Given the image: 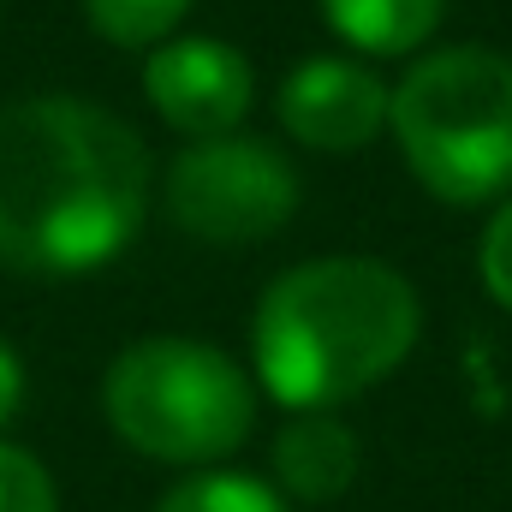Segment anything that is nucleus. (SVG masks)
<instances>
[{
	"mask_svg": "<svg viewBox=\"0 0 512 512\" xmlns=\"http://www.w3.org/2000/svg\"><path fill=\"white\" fill-rule=\"evenodd\" d=\"M441 12H447V0H322L328 30L376 60H399V54L423 48L441 30Z\"/></svg>",
	"mask_w": 512,
	"mask_h": 512,
	"instance_id": "nucleus-9",
	"label": "nucleus"
},
{
	"mask_svg": "<svg viewBox=\"0 0 512 512\" xmlns=\"http://www.w3.org/2000/svg\"><path fill=\"white\" fill-rule=\"evenodd\" d=\"M143 96L179 137L209 143L245 126L256 102V72L221 36H167L143 60Z\"/></svg>",
	"mask_w": 512,
	"mask_h": 512,
	"instance_id": "nucleus-6",
	"label": "nucleus"
},
{
	"mask_svg": "<svg viewBox=\"0 0 512 512\" xmlns=\"http://www.w3.org/2000/svg\"><path fill=\"white\" fill-rule=\"evenodd\" d=\"M155 512H286V501L245 471H203V477H185L179 489L161 495Z\"/></svg>",
	"mask_w": 512,
	"mask_h": 512,
	"instance_id": "nucleus-11",
	"label": "nucleus"
},
{
	"mask_svg": "<svg viewBox=\"0 0 512 512\" xmlns=\"http://www.w3.org/2000/svg\"><path fill=\"white\" fill-rule=\"evenodd\" d=\"M280 131L304 149H328V155H352V149H370L387 126V84L358 66V60H334V54H316L304 66L286 72L280 84Z\"/></svg>",
	"mask_w": 512,
	"mask_h": 512,
	"instance_id": "nucleus-7",
	"label": "nucleus"
},
{
	"mask_svg": "<svg viewBox=\"0 0 512 512\" xmlns=\"http://www.w3.org/2000/svg\"><path fill=\"white\" fill-rule=\"evenodd\" d=\"M102 411L114 435L161 465H215L256 429L251 376L203 340L155 334L108 364Z\"/></svg>",
	"mask_w": 512,
	"mask_h": 512,
	"instance_id": "nucleus-4",
	"label": "nucleus"
},
{
	"mask_svg": "<svg viewBox=\"0 0 512 512\" xmlns=\"http://www.w3.org/2000/svg\"><path fill=\"white\" fill-rule=\"evenodd\" d=\"M143 137L84 96L0 108V268L72 280L108 268L149 215Z\"/></svg>",
	"mask_w": 512,
	"mask_h": 512,
	"instance_id": "nucleus-1",
	"label": "nucleus"
},
{
	"mask_svg": "<svg viewBox=\"0 0 512 512\" xmlns=\"http://www.w3.org/2000/svg\"><path fill=\"white\" fill-rule=\"evenodd\" d=\"M0 512H60L48 465L12 441H0Z\"/></svg>",
	"mask_w": 512,
	"mask_h": 512,
	"instance_id": "nucleus-12",
	"label": "nucleus"
},
{
	"mask_svg": "<svg viewBox=\"0 0 512 512\" xmlns=\"http://www.w3.org/2000/svg\"><path fill=\"white\" fill-rule=\"evenodd\" d=\"M24 411V358L12 352V340H0V429Z\"/></svg>",
	"mask_w": 512,
	"mask_h": 512,
	"instance_id": "nucleus-14",
	"label": "nucleus"
},
{
	"mask_svg": "<svg viewBox=\"0 0 512 512\" xmlns=\"http://www.w3.org/2000/svg\"><path fill=\"white\" fill-rule=\"evenodd\" d=\"M274 477L292 501H340L358 477V435L328 411H298L274 435Z\"/></svg>",
	"mask_w": 512,
	"mask_h": 512,
	"instance_id": "nucleus-8",
	"label": "nucleus"
},
{
	"mask_svg": "<svg viewBox=\"0 0 512 512\" xmlns=\"http://www.w3.org/2000/svg\"><path fill=\"white\" fill-rule=\"evenodd\" d=\"M387 126L411 179L477 209L512 191V60L495 48H435L399 90H387Z\"/></svg>",
	"mask_w": 512,
	"mask_h": 512,
	"instance_id": "nucleus-3",
	"label": "nucleus"
},
{
	"mask_svg": "<svg viewBox=\"0 0 512 512\" xmlns=\"http://www.w3.org/2000/svg\"><path fill=\"white\" fill-rule=\"evenodd\" d=\"M191 0H84V18L114 48H155L185 24Z\"/></svg>",
	"mask_w": 512,
	"mask_h": 512,
	"instance_id": "nucleus-10",
	"label": "nucleus"
},
{
	"mask_svg": "<svg viewBox=\"0 0 512 512\" xmlns=\"http://www.w3.org/2000/svg\"><path fill=\"white\" fill-rule=\"evenodd\" d=\"M167 215L197 245H262L298 215L292 161L245 131L185 143L167 167Z\"/></svg>",
	"mask_w": 512,
	"mask_h": 512,
	"instance_id": "nucleus-5",
	"label": "nucleus"
},
{
	"mask_svg": "<svg viewBox=\"0 0 512 512\" xmlns=\"http://www.w3.org/2000/svg\"><path fill=\"white\" fill-rule=\"evenodd\" d=\"M423 334L411 280L376 256H316L286 268L251 322L262 387L292 411H334L387 382Z\"/></svg>",
	"mask_w": 512,
	"mask_h": 512,
	"instance_id": "nucleus-2",
	"label": "nucleus"
},
{
	"mask_svg": "<svg viewBox=\"0 0 512 512\" xmlns=\"http://www.w3.org/2000/svg\"><path fill=\"white\" fill-rule=\"evenodd\" d=\"M477 268H483V286H489V298H495V304L512 316V197H501L495 221L483 227Z\"/></svg>",
	"mask_w": 512,
	"mask_h": 512,
	"instance_id": "nucleus-13",
	"label": "nucleus"
}]
</instances>
